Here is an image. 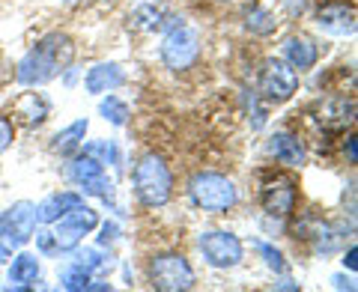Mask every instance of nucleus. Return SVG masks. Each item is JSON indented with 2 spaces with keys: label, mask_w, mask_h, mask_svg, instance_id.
Segmentation results:
<instances>
[{
  "label": "nucleus",
  "mask_w": 358,
  "mask_h": 292,
  "mask_svg": "<svg viewBox=\"0 0 358 292\" xmlns=\"http://www.w3.org/2000/svg\"><path fill=\"white\" fill-rule=\"evenodd\" d=\"M78 265H84L87 272H96V268H108L110 265V256H105L102 251H96V248H84L81 254H78Z\"/></svg>",
  "instance_id": "nucleus-25"
},
{
  "label": "nucleus",
  "mask_w": 358,
  "mask_h": 292,
  "mask_svg": "<svg viewBox=\"0 0 358 292\" xmlns=\"http://www.w3.org/2000/svg\"><path fill=\"white\" fill-rule=\"evenodd\" d=\"M343 265H350V272H355V268H358V248H350V251H346Z\"/></svg>",
  "instance_id": "nucleus-30"
},
{
  "label": "nucleus",
  "mask_w": 358,
  "mask_h": 292,
  "mask_svg": "<svg viewBox=\"0 0 358 292\" xmlns=\"http://www.w3.org/2000/svg\"><path fill=\"white\" fill-rule=\"evenodd\" d=\"M87 93H114V89H120L122 84H126V72L120 69L117 63H99L93 66V69L87 72Z\"/></svg>",
  "instance_id": "nucleus-14"
},
{
  "label": "nucleus",
  "mask_w": 358,
  "mask_h": 292,
  "mask_svg": "<svg viewBox=\"0 0 358 292\" xmlns=\"http://www.w3.org/2000/svg\"><path fill=\"white\" fill-rule=\"evenodd\" d=\"M150 280L159 292H185L194 286V268L179 254H159L150 263Z\"/></svg>",
  "instance_id": "nucleus-5"
},
{
  "label": "nucleus",
  "mask_w": 358,
  "mask_h": 292,
  "mask_svg": "<svg viewBox=\"0 0 358 292\" xmlns=\"http://www.w3.org/2000/svg\"><path fill=\"white\" fill-rule=\"evenodd\" d=\"M114 235H117V227H114V224H105V230H102V244H105L108 239H114Z\"/></svg>",
  "instance_id": "nucleus-33"
},
{
  "label": "nucleus",
  "mask_w": 358,
  "mask_h": 292,
  "mask_svg": "<svg viewBox=\"0 0 358 292\" xmlns=\"http://www.w3.org/2000/svg\"><path fill=\"white\" fill-rule=\"evenodd\" d=\"M84 152H87V155H108V159L114 161V164L120 161V152H117V146H114V143H108V140H105V143H93V146H87Z\"/></svg>",
  "instance_id": "nucleus-27"
},
{
  "label": "nucleus",
  "mask_w": 358,
  "mask_h": 292,
  "mask_svg": "<svg viewBox=\"0 0 358 292\" xmlns=\"http://www.w3.org/2000/svg\"><path fill=\"white\" fill-rule=\"evenodd\" d=\"M15 117H21L27 126H36V122H42L45 117H48V98H42L36 93L21 96L15 102Z\"/></svg>",
  "instance_id": "nucleus-19"
},
{
  "label": "nucleus",
  "mask_w": 358,
  "mask_h": 292,
  "mask_svg": "<svg viewBox=\"0 0 358 292\" xmlns=\"http://www.w3.org/2000/svg\"><path fill=\"white\" fill-rule=\"evenodd\" d=\"M9 143H13V122L0 117V152H3Z\"/></svg>",
  "instance_id": "nucleus-28"
},
{
  "label": "nucleus",
  "mask_w": 358,
  "mask_h": 292,
  "mask_svg": "<svg viewBox=\"0 0 358 292\" xmlns=\"http://www.w3.org/2000/svg\"><path fill=\"white\" fill-rule=\"evenodd\" d=\"M352 119H355V102L346 96H331L317 108V122L329 131H341L346 126H352Z\"/></svg>",
  "instance_id": "nucleus-13"
},
{
  "label": "nucleus",
  "mask_w": 358,
  "mask_h": 292,
  "mask_svg": "<svg viewBox=\"0 0 358 292\" xmlns=\"http://www.w3.org/2000/svg\"><path fill=\"white\" fill-rule=\"evenodd\" d=\"M39 248L42 251H57V244H54V235L51 233H39Z\"/></svg>",
  "instance_id": "nucleus-29"
},
{
  "label": "nucleus",
  "mask_w": 358,
  "mask_h": 292,
  "mask_svg": "<svg viewBox=\"0 0 358 292\" xmlns=\"http://www.w3.org/2000/svg\"><path fill=\"white\" fill-rule=\"evenodd\" d=\"M346 152H350V164H355V161H358V152H355V138L346 140Z\"/></svg>",
  "instance_id": "nucleus-32"
},
{
  "label": "nucleus",
  "mask_w": 358,
  "mask_h": 292,
  "mask_svg": "<svg viewBox=\"0 0 358 292\" xmlns=\"http://www.w3.org/2000/svg\"><path fill=\"white\" fill-rule=\"evenodd\" d=\"M317 24H320V30L331 33V36H352L355 33V9L350 3L334 0V3H326L317 13Z\"/></svg>",
  "instance_id": "nucleus-12"
},
{
  "label": "nucleus",
  "mask_w": 358,
  "mask_h": 292,
  "mask_svg": "<svg viewBox=\"0 0 358 292\" xmlns=\"http://www.w3.org/2000/svg\"><path fill=\"white\" fill-rule=\"evenodd\" d=\"M84 134H87V119H75L69 129H63L57 138H54L51 149L60 152V155H69V152H75L78 146L84 143Z\"/></svg>",
  "instance_id": "nucleus-21"
},
{
  "label": "nucleus",
  "mask_w": 358,
  "mask_h": 292,
  "mask_svg": "<svg viewBox=\"0 0 358 292\" xmlns=\"http://www.w3.org/2000/svg\"><path fill=\"white\" fill-rule=\"evenodd\" d=\"M131 182H134V194L147 209H159L164 206L173 194V176H171V167H167L159 155H143V159L134 164V173H131Z\"/></svg>",
  "instance_id": "nucleus-2"
},
{
  "label": "nucleus",
  "mask_w": 358,
  "mask_h": 292,
  "mask_svg": "<svg viewBox=\"0 0 358 292\" xmlns=\"http://www.w3.org/2000/svg\"><path fill=\"white\" fill-rule=\"evenodd\" d=\"M81 203H84V197L81 194H72V191H66V194H51L48 200H42V203L36 206V218L42 224H54L60 215H66L69 209L81 206Z\"/></svg>",
  "instance_id": "nucleus-16"
},
{
  "label": "nucleus",
  "mask_w": 358,
  "mask_h": 292,
  "mask_svg": "<svg viewBox=\"0 0 358 292\" xmlns=\"http://www.w3.org/2000/svg\"><path fill=\"white\" fill-rule=\"evenodd\" d=\"M69 179L75 185L84 188V194H96L102 200H110L114 197V182L105 176V167L99 159H93V155H78V159L69 164Z\"/></svg>",
  "instance_id": "nucleus-9"
},
{
  "label": "nucleus",
  "mask_w": 358,
  "mask_h": 292,
  "mask_svg": "<svg viewBox=\"0 0 358 292\" xmlns=\"http://www.w3.org/2000/svg\"><path fill=\"white\" fill-rule=\"evenodd\" d=\"M57 230H54L51 235H54V244H57V251H75L78 244H81V239L90 233L99 224V215L90 206H75V209H69L66 215H60L57 221Z\"/></svg>",
  "instance_id": "nucleus-7"
},
{
  "label": "nucleus",
  "mask_w": 358,
  "mask_h": 292,
  "mask_svg": "<svg viewBox=\"0 0 358 292\" xmlns=\"http://www.w3.org/2000/svg\"><path fill=\"white\" fill-rule=\"evenodd\" d=\"M6 260H9V248H6L3 242H0V263H6Z\"/></svg>",
  "instance_id": "nucleus-34"
},
{
  "label": "nucleus",
  "mask_w": 358,
  "mask_h": 292,
  "mask_svg": "<svg viewBox=\"0 0 358 292\" xmlns=\"http://www.w3.org/2000/svg\"><path fill=\"white\" fill-rule=\"evenodd\" d=\"M331 284L338 286V289H355V284L350 277H343V275H338V277H331Z\"/></svg>",
  "instance_id": "nucleus-31"
},
{
  "label": "nucleus",
  "mask_w": 358,
  "mask_h": 292,
  "mask_svg": "<svg viewBox=\"0 0 358 292\" xmlns=\"http://www.w3.org/2000/svg\"><path fill=\"white\" fill-rule=\"evenodd\" d=\"M284 57H287V63L293 66V69H299V72H305V69H313V63H317V45H313L310 39H305V36H293V39H287V45H284Z\"/></svg>",
  "instance_id": "nucleus-17"
},
{
  "label": "nucleus",
  "mask_w": 358,
  "mask_h": 292,
  "mask_svg": "<svg viewBox=\"0 0 358 292\" xmlns=\"http://www.w3.org/2000/svg\"><path fill=\"white\" fill-rule=\"evenodd\" d=\"M39 275V260L33 254H21L13 260V268H9V280L15 284V289H27L30 280H36Z\"/></svg>",
  "instance_id": "nucleus-20"
},
{
  "label": "nucleus",
  "mask_w": 358,
  "mask_h": 292,
  "mask_svg": "<svg viewBox=\"0 0 358 292\" xmlns=\"http://www.w3.org/2000/svg\"><path fill=\"white\" fill-rule=\"evenodd\" d=\"M188 191H192L194 206L206 209V212H227L236 206V200H239L236 185L221 173H197L192 182H188Z\"/></svg>",
  "instance_id": "nucleus-3"
},
{
  "label": "nucleus",
  "mask_w": 358,
  "mask_h": 292,
  "mask_svg": "<svg viewBox=\"0 0 358 292\" xmlns=\"http://www.w3.org/2000/svg\"><path fill=\"white\" fill-rule=\"evenodd\" d=\"M245 27H248L254 36H268V33H275L278 21L266 6L254 3V6H248V13H245Z\"/></svg>",
  "instance_id": "nucleus-22"
},
{
  "label": "nucleus",
  "mask_w": 358,
  "mask_h": 292,
  "mask_svg": "<svg viewBox=\"0 0 358 292\" xmlns=\"http://www.w3.org/2000/svg\"><path fill=\"white\" fill-rule=\"evenodd\" d=\"M268 152H272L281 164H289V167L305 161V146H301V140L296 134H287V131H278L275 138L268 140Z\"/></svg>",
  "instance_id": "nucleus-15"
},
{
  "label": "nucleus",
  "mask_w": 358,
  "mask_h": 292,
  "mask_svg": "<svg viewBox=\"0 0 358 292\" xmlns=\"http://www.w3.org/2000/svg\"><path fill=\"white\" fill-rule=\"evenodd\" d=\"M99 110H102V117L110 122V126H126L129 122V105L122 102V98H117V96H108Z\"/></svg>",
  "instance_id": "nucleus-23"
},
{
  "label": "nucleus",
  "mask_w": 358,
  "mask_h": 292,
  "mask_svg": "<svg viewBox=\"0 0 358 292\" xmlns=\"http://www.w3.org/2000/svg\"><path fill=\"white\" fill-rule=\"evenodd\" d=\"M60 284L66 286V289H69V292H87V286H90V272H87V268L84 265H69V268H66V272L60 275Z\"/></svg>",
  "instance_id": "nucleus-24"
},
{
  "label": "nucleus",
  "mask_w": 358,
  "mask_h": 292,
  "mask_svg": "<svg viewBox=\"0 0 358 292\" xmlns=\"http://www.w3.org/2000/svg\"><path fill=\"white\" fill-rule=\"evenodd\" d=\"M257 89H260L266 102H287L299 89V75L287 60H266L260 69Z\"/></svg>",
  "instance_id": "nucleus-6"
},
{
  "label": "nucleus",
  "mask_w": 358,
  "mask_h": 292,
  "mask_svg": "<svg viewBox=\"0 0 358 292\" xmlns=\"http://www.w3.org/2000/svg\"><path fill=\"white\" fill-rule=\"evenodd\" d=\"M263 209L272 218H289L296 209V185L293 179H275V182L263 185Z\"/></svg>",
  "instance_id": "nucleus-11"
},
{
  "label": "nucleus",
  "mask_w": 358,
  "mask_h": 292,
  "mask_svg": "<svg viewBox=\"0 0 358 292\" xmlns=\"http://www.w3.org/2000/svg\"><path fill=\"white\" fill-rule=\"evenodd\" d=\"M36 230V206L30 200H18L0 215V235L6 244H27Z\"/></svg>",
  "instance_id": "nucleus-8"
},
{
  "label": "nucleus",
  "mask_w": 358,
  "mask_h": 292,
  "mask_svg": "<svg viewBox=\"0 0 358 292\" xmlns=\"http://www.w3.org/2000/svg\"><path fill=\"white\" fill-rule=\"evenodd\" d=\"M167 9H171V0H141L134 9V24L143 30H159L167 21Z\"/></svg>",
  "instance_id": "nucleus-18"
},
{
  "label": "nucleus",
  "mask_w": 358,
  "mask_h": 292,
  "mask_svg": "<svg viewBox=\"0 0 358 292\" xmlns=\"http://www.w3.org/2000/svg\"><path fill=\"white\" fill-rule=\"evenodd\" d=\"M167 21H171V24H167L171 30H167L164 45H162V60H164L167 69L182 72L197 60L200 36H197V30L182 24V18H167Z\"/></svg>",
  "instance_id": "nucleus-4"
},
{
  "label": "nucleus",
  "mask_w": 358,
  "mask_h": 292,
  "mask_svg": "<svg viewBox=\"0 0 358 292\" xmlns=\"http://www.w3.org/2000/svg\"><path fill=\"white\" fill-rule=\"evenodd\" d=\"M200 251H203L206 263L215 265V268H233V265L242 263V242H239V235L224 233V230L206 233L203 239H200Z\"/></svg>",
  "instance_id": "nucleus-10"
},
{
  "label": "nucleus",
  "mask_w": 358,
  "mask_h": 292,
  "mask_svg": "<svg viewBox=\"0 0 358 292\" xmlns=\"http://www.w3.org/2000/svg\"><path fill=\"white\" fill-rule=\"evenodd\" d=\"M260 254L266 256V265H268V268H275V272H284V268H287L281 251H275L272 244H260Z\"/></svg>",
  "instance_id": "nucleus-26"
},
{
  "label": "nucleus",
  "mask_w": 358,
  "mask_h": 292,
  "mask_svg": "<svg viewBox=\"0 0 358 292\" xmlns=\"http://www.w3.org/2000/svg\"><path fill=\"white\" fill-rule=\"evenodd\" d=\"M75 60V42L66 33H48L39 39L33 48L24 54V60L18 63V81L27 87L48 84L60 72H66Z\"/></svg>",
  "instance_id": "nucleus-1"
}]
</instances>
